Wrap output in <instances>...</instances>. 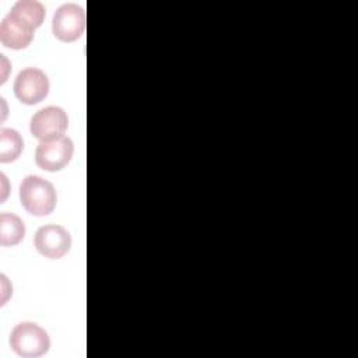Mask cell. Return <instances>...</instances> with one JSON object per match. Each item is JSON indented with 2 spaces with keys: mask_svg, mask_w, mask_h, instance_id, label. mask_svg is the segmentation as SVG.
Returning <instances> with one entry per match:
<instances>
[{
  "mask_svg": "<svg viewBox=\"0 0 358 358\" xmlns=\"http://www.w3.org/2000/svg\"><path fill=\"white\" fill-rule=\"evenodd\" d=\"M20 200L28 213L43 217L53 211L57 196L50 182L41 176L29 175L20 186Z\"/></svg>",
  "mask_w": 358,
  "mask_h": 358,
  "instance_id": "1",
  "label": "cell"
},
{
  "mask_svg": "<svg viewBox=\"0 0 358 358\" xmlns=\"http://www.w3.org/2000/svg\"><path fill=\"white\" fill-rule=\"evenodd\" d=\"M10 345L20 357L35 358L49 351L50 338L46 330L36 323L24 322L13 329Z\"/></svg>",
  "mask_w": 358,
  "mask_h": 358,
  "instance_id": "2",
  "label": "cell"
},
{
  "mask_svg": "<svg viewBox=\"0 0 358 358\" xmlns=\"http://www.w3.org/2000/svg\"><path fill=\"white\" fill-rule=\"evenodd\" d=\"M73 150V141L66 136L41 140L35 151L36 165L49 172L60 171L70 162Z\"/></svg>",
  "mask_w": 358,
  "mask_h": 358,
  "instance_id": "3",
  "label": "cell"
},
{
  "mask_svg": "<svg viewBox=\"0 0 358 358\" xmlns=\"http://www.w3.org/2000/svg\"><path fill=\"white\" fill-rule=\"evenodd\" d=\"M85 29V11L74 3L60 6L52 20V32L62 42L78 39Z\"/></svg>",
  "mask_w": 358,
  "mask_h": 358,
  "instance_id": "4",
  "label": "cell"
},
{
  "mask_svg": "<svg viewBox=\"0 0 358 358\" xmlns=\"http://www.w3.org/2000/svg\"><path fill=\"white\" fill-rule=\"evenodd\" d=\"M49 92L48 76L36 69L28 67L18 73L14 81V94L25 105H35L43 101Z\"/></svg>",
  "mask_w": 358,
  "mask_h": 358,
  "instance_id": "5",
  "label": "cell"
},
{
  "mask_svg": "<svg viewBox=\"0 0 358 358\" xmlns=\"http://www.w3.org/2000/svg\"><path fill=\"white\" fill-rule=\"evenodd\" d=\"M69 127V117L59 106H48L38 110L29 123V130L39 140L56 138L64 134Z\"/></svg>",
  "mask_w": 358,
  "mask_h": 358,
  "instance_id": "6",
  "label": "cell"
},
{
  "mask_svg": "<svg viewBox=\"0 0 358 358\" xmlns=\"http://www.w3.org/2000/svg\"><path fill=\"white\" fill-rule=\"evenodd\" d=\"M34 245L45 257L60 259L70 250L71 236L66 228L50 224L41 227L36 231Z\"/></svg>",
  "mask_w": 358,
  "mask_h": 358,
  "instance_id": "7",
  "label": "cell"
},
{
  "mask_svg": "<svg viewBox=\"0 0 358 358\" xmlns=\"http://www.w3.org/2000/svg\"><path fill=\"white\" fill-rule=\"evenodd\" d=\"M34 38V29L7 14L0 25V41L10 49H24Z\"/></svg>",
  "mask_w": 358,
  "mask_h": 358,
  "instance_id": "8",
  "label": "cell"
},
{
  "mask_svg": "<svg viewBox=\"0 0 358 358\" xmlns=\"http://www.w3.org/2000/svg\"><path fill=\"white\" fill-rule=\"evenodd\" d=\"M8 14L35 31L43 22L45 7L36 0H20Z\"/></svg>",
  "mask_w": 358,
  "mask_h": 358,
  "instance_id": "9",
  "label": "cell"
},
{
  "mask_svg": "<svg viewBox=\"0 0 358 358\" xmlns=\"http://www.w3.org/2000/svg\"><path fill=\"white\" fill-rule=\"evenodd\" d=\"M25 235V225L22 220L10 213L0 215V243L1 246H13L18 243Z\"/></svg>",
  "mask_w": 358,
  "mask_h": 358,
  "instance_id": "10",
  "label": "cell"
},
{
  "mask_svg": "<svg viewBox=\"0 0 358 358\" xmlns=\"http://www.w3.org/2000/svg\"><path fill=\"white\" fill-rule=\"evenodd\" d=\"M24 148V141L20 133L14 129L0 130V161L13 162L15 161Z\"/></svg>",
  "mask_w": 358,
  "mask_h": 358,
  "instance_id": "11",
  "label": "cell"
}]
</instances>
